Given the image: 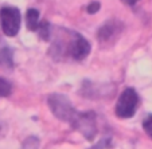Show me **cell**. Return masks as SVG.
I'll use <instances>...</instances> for the list:
<instances>
[{"instance_id": "obj_1", "label": "cell", "mask_w": 152, "mask_h": 149, "mask_svg": "<svg viewBox=\"0 0 152 149\" xmlns=\"http://www.w3.org/2000/svg\"><path fill=\"white\" fill-rule=\"evenodd\" d=\"M49 106L51 109L53 114L61 121H66V122H73V120L77 116V110L73 108L72 102L69 98L62 94H51L49 97Z\"/></svg>"}, {"instance_id": "obj_2", "label": "cell", "mask_w": 152, "mask_h": 149, "mask_svg": "<svg viewBox=\"0 0 152 149\" xmlns=\"http://www.w3.org/2000/svg\"><path fill=\"white\" fill-rule=\"evenodd\" d=\"M139 105V95L135 89L128 87L120 94L116 103V116L120 118H131L135 116Z\"/></svg>"}, {"instance_id": "obj_3", "label": "cell", "mask_w": 152, "mask_h": 149, "mask_svg": "<svg viewBox=\"0 0 152 149\" xmlns=\"http://www.w3.org/2000/svg\"><path fill=\"white\" fill-rule=\"evenodd\" d=\"M0 20H1V28L7 36L18 35L20 28V11L16 7H3L0 9Z\"/></svg>"}, {"instance_id": "obj_4", "label": "cell", "mask_w": 152, "mask_h": 149, "mask_svg": "<svg viewBox=\"0 0 152 149\" xmlns=\"http://www.w3.org/2000/svg\"><path fill=\"white\" fill-rule=\"evenodd\" d=\"M72 126L77 129L80 133H82L89 141H93L96 133H97V126H96V114L94 112H78L75 118L73 120Z\"/></svg>"}, {"instance_id": "obj_5", "label": "cell", "mask_w": 152, "mask_h": 149, "mask_svg": "<svg viewBox=\"0 0 152 149\" xmlns=\"http://www.w3.org/2000/svg\"><path fill=\"white\" fill-rule=\"evenodd\" d=\"M67 52L69 55L75 60H82L85 59L90 52V43L81 36L80 34H74L73 32V38L67 44Z\"/></svg>"}, {"instance_id": "obj_6", "label": "cell", "mask_w": 152, "mask_h": 149, "mask_svg": "<svg viewBox=\"0 0 152 149\" xmlns=\"http://www.w3.org/2000/svg\"><path fill=\"white\" fill-rule=\"evenodd\" d=\"M118 31V23L112 20V22H108L105 23L98 31V38H100L101 42H108L109 39H112L113 35H116Z\"/></svg>"}, {"instance_id": "obj_7", "label": "cell", "mask_w": 152, "mask_h": 149, "mask_svg": "<svg viewBox=\"0 0 152 149\" xmlns=\"http://www.w3.org/2000/svg\"><path fill=\"white\" fill-rule=\"evenodd\" d=\"M26 24L30 31H38L39 30V12L35 8H30L26 14Z\"/></svg>"}, {"instance_id": "obj_8", "label": "cell", "mask_w": 152, "mask_h": 149, "mask_svg": "<svg viewBox=\"0 0 152 149\" xmlns=\"http://www.w3.org/2000/svg\"><path fill=\"white\" fill-rule=\"evenodd\" d=\"M0 65L6 67H12V55L8 49H3L0 51Z\"/></svg>"}, {"instance_id": "obj_9", "label": "cell", "mask_w": 152, "mask_h": 149, "mask_svg": "<svg viewBox=\"0 0 152 149\" xmlns=\"http://www.w3.org/2000/svg\"><path fill=\"white\" fill-rule=\"evenodd\" d=\"M11 90H12L11 83L7 79L0 77V97H8L11 94Z\"/></svg>"}, {"instance_id": "obj_10", "label": "cell", "mask_w": 152, "mask_h": 149, "mask_svg": "<svg viewBox=\"0 0 152 149\" xmlns=\"http://www.w3.org/2000/svg\"><path fill=\"white\" fill-rule=\"evenodd\" d=\"M38 146H39V141H38V138L28 137L23 142V146H22V149H38Z\"/></svg>"}, {"instance_id": "obj_11", "label": "cell", "mask_w": 152, "mask_h": 149, "mask_svg": "<svg viewBox=\"0 0 152 149\" xmlns=\"http://www.w3.org/2000/svg\"><path fill=\"white\" fill-rule=\"evenodd\" d=\"M143 128H144V130L147 132V134L152 137V116H148V117L144 120Z\"/></svg>"}, {"instance_id": "obj_12", "label": "cell", "mask_w": 152, "mask_h": 149, "mask_svg": "<svg viewBox=\"0 0 152 149\" xmlns=\"http://www.w3.org/2000/svg\"><path fill=\"white\" fill-rule=\"evenodd\" d=\"M98 9H100V3L98 1H93V3H90L89 6L86 7V11L89 14H96Z\"/></svg>"}, {"instance_id": "obj_13", "label": "cell", "mask_w": 152, "mask_h": 149, "mask_svg": "<svg viewBox=\"0 0 152 149\" xmlns=\"http://www.w3.org/2000/svg\"><path fill=\"white\" fill-rule=\"evenodd\" d=\"M106 146V140H101L100 142H97L96 145H93L92 148H89V149H104Z\"/></svg>"}, {"instance_id": "obj_14", "label": "cell", "mask_w": 152, "mask_h": 149, "mask_svg": "<svg viewBox=\"0 0 152 149\" xmlns=\"http://www.w3.org/2000/svg\"><path fill=\"white\" fill-rule=\"evenodd\" d=\"M124 1H125L126 4H135L137 0H124Z\"/></svg>"}]
</instances>
